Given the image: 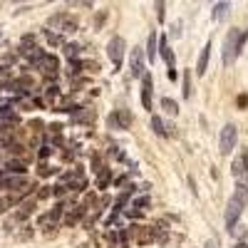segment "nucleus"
<instances>
[{
    "mask_svg": "<svg viewBox=\"0 0 248 248\" xmlns=\"http://www.w3.org/2000/svg\"><path fill=\"white\" fill-rule=\"evenodd\" d=\"M154 57H156V37L149 35V40H147V60H154Z\"/></svg>",
    "mask_w": 248,
    "mask_h": 248,
    "instance_id": "6ab92c4d",
    "label": "nucleus"
},
{
    "mask_svg": "<svg viewBox=\"0 0 248 248\" xmlns=\"http://www.w3.org/2000/svg\"><path fill=\"white\" fill-rule=\"evenodd\" d=\"M77 50H79L77 45H67V47H65V52H67V57H72V60L77 57Z\"/></svg>",
    "mask_w": 248,
    "mask_h": 248,
    "instance_id": "393cba45",
    "label": "nucleus"
},
{
    "mask_svg": "<svg viewBox=\"0 0 248 248\" xmlns=\"http://www.w3.org/2000/svg\"><path fill=\"white\" fill-rule=\"evenodd\" d=\"M47 28L50 30H60V32H77L79 23H77V17L67 15V13H57L47 20Z\"/></svg>",
    "mask_w": 248,
    "mask_h": 248,
    "instance_id": "f03ea898",
    "label": "nucleus"
},
{
    "mask_svg": "<svg viewBox=\"0 0 248 248\" xmlns=\"http://www.w3.org/2000/svg\"><path fill=\"white\" fill-rule=\"evenodd\" d=\"M233 199H238L243 206L248 203V179H238V184H236V194H233Z\"/></svg>",
    "mask_w": 248,
    "mask_h": 248,
    "instance_id": "ddd939ff",
    "label": "nucleus"
},
{
    "mask_svg": "<svg viewBox=\"0 0 248 248\" xmlns=\"http://www.w3.org/2000/svg\"><path fill=\"white\" fill-rule=\"evenodd\" d=\"M184 97H191V75H189V70H184Z\"/></svg>",
    "mask_w": 248,
    "mask_h": 248,
    "instance_id": "aec40b11",
    "label": "nucleus"
},
{
    "mask_svg": "<svg viewBox=\"0 0 248 248\" xmlns=\"http://www.w3.org/2000/svg\"><path fill=\"white\" fill-rule=\"evenodd\" d=\"M32 67H37V70H43L47 77H57V72H60V60L55 57V55H43Z\"/></svg>",
    "mask_w": 248,
    "mask_h": 248,
    "instance_id": "423d86ee",
    "label": "nucleus"
},
{
    "mask_svg": "<svg viewBox=\"0 0 248 248\" xmlns=\"http://www.w3.org/2000/svg\"><path fill=\"white\" fill-rule=\"evenodd\" d=\"M164 15H167V5H164V0H156V20L164 23Z\"/></svg>",
    "mask_w": 248,
    "mask_h": 248,
    "instance_id": "412c9836",
    "label": "nucleus"
},
{
    "mask_svg": "<svg viewBox=\"0 0 248 248\" xmlns=\"http://www.w3.org/2000/svg\"><path fill=\"white\" fill-rule=\"evenodd\" d=\"M107 181H109V174H107V171H102V174H99V186H102V189L107 186Z\"/></svg>",
    "mask_w": 248,
    "mask_h": 248,
    "instance_id": "a878e982",
    "label": "nucleus"
},
{
    "mask_svg": "<svg viewBox=\"0 0 248 248\" xmlns=\"http://www.w3.org/2000/svg\"><path fill=\"white\" fill-rule=\"evenodd\" d=\"M238 141V127L236 124H226L221 129V137H218V147H221V154H231L233 147Z\"/></svg>",
    "mask_w": 248,
    "mask_h": 248,
    "instance_id": "7ed1b4c3",
    "label": "nucleus"
},
{
    "mask_svg": "<svg viewBox=\"0 0 248 248\" xmlns=\"http://www.w3.org/2000/svg\"><path fill=\"white\" fill-rule=\"evenodd\" d=\"M107 55H109V60L114 62V65H119L122 57H124V40H122V37H112V40H109Z\"/></svg>",
    "mask_w": 248,
    "mask_h": 248,
    "instance_id": "1a4fd4ad",
    "label": "nucleus"
},
{
    "mask_svg": "<svg viewBox=\"0 0 248 248\" xmlns=\"http://www.w3.org/2000/svg\"><path fill=\"white\" fill-rule=\"evenodd\" d=\"M159 52H161L164 62H167L169 79H176V77H179V75H176V57H174V52H171V47H169V43H167V35H161V40H159Z\"/></svg>",
    "mask_w": 248,
    "mask_h": 248,
    "instance_id": "20e7f679",
    "label": "nucleus"
},
{
    "mask_svg": "<svg viewBox=\"0 0 248 248\" xmlns=\"http://www.w3.org/2000/svg\"><path fill=\"white\" fill-rule=\"evenodd\" d=\"M246 40H248V30H236V28L229 30V35H226V40H223V65L226 67H231L236 62Z\"/></svg>",
    "mask_w": 248,
    "mask_h": 248,
    "instance_id": "f257e3e1",
    "label": "nucleus"
},
{
    "mask_svg": "<svg viewBox=\"0 0 248 248\" xmlns=\"http://www.w3.org/2000/svg\"><path fill=\"white\" fill-rule=\"evenodd\" d=\"M37 171L43 174V176H50V174H52L55 169H52V167H47V164H40V169H37Z\"/></svg>",
    "mask_w": 248,
    "mask_h": 248,
    "instance_id": "b1692460",
    "label": "nucleus"
},
{
    "mask_svg": "<svg viewBox=\"0 0 248 248\" xmlns=\"http://www.w3.org/2000/svg\"><path fill=\"white\" fill-rule=\"evenodd\" d=\"M13 201H15V199H0V214H3V211H8L10 206H13Z\"/></svg>",
    "mask_w": 248,
    "mask_h": 248,
    "instance_id": "5701e85b",
    "label": "nucleus"
},
{
    "mask_svg": "<svg viewBox=\"0 0 248 248\" xmlns=\"http://www.w3.org/2000/svg\"><path fill=\"white\" fill-rule=\"evenodd\" d=\"M161 109L167 112L169 117H176V114H179V105H176L171 97H161Z\"/></svg>",
    "mask_w": 248,
    "mask_h": 248,
    "instance_id": "4468645a",
    "label": "nucleus"
},
{
    "mask_svg": "<svg viewBox=\"0 0 248 248\" xmlns=\"http://www.w3.org/2000/svg\"><path fill=\"white\" fill-rule=\"evenodd\" d=\"M238 248H248V246H246V243H241V246H238Z\"/></svg>",
    "mask_w": 248,
    "mask_h": 248,
    "instance_id": "cd10ccee",
    "label": "nucleus"
},
{
    "mask_svg": "<svg viewBox=\"0 0 248 248\" xmlns=\"http://www.w3.org/2000/svg\"><path fill=\"white\" fill-rule=\"evenodd\" d=\"M209 55H211V43H206L203 45V50H201V55H199V65H196V72L203 77V72L209 70Z\"/></svg>",
    "mask_w": 248,
    "mask_h": 248,
    "instance_id": "9b49d317",
    "label": "nucleus"
},
{
    "mask_svg": "<svg viewBox=\"0 0 248 248\" xmlns=\"http://www.w3.org/2000/svg\"><path fill=\"white\" fill-rule=\"evenodd\" d=\"M129 65H132V75L134 77H144V50L141 47H132Z\"/></svg>",
    "mask_w": 248,
    "mask_h": 248,
    "instance_id": "6e6552de",
    "label": "nucleus"
},
{
    "mask_svg": "<svg viewBox=\"0 0 248 248\" xmlns=\"http://www.w3.org/2000/svg\"><path fill=\"white\" fill-rule=\"evenodd\" d=\"M236 174H248V149H243V154L238 156V161H236V169H233Z\"/></svg>",
    "mask_w": 248,
    "mask_h": 248,
    "instance_id": "f3484780",
    "label": "nucleus"
},
{
    "mask_svg": "<svg viewBox=\"0 0 248 248\" xmlns=\"http://www.w3.org/2000/svg\"><path fill=\"white\" fill-rule=\"evenodd\" d=\"M229 10H231L229 3H218L214 8V20H218V23H221V20H226V17H229Z\"/></svg>",
    "mask_w": 248,
    "mask_h": 248,
    "instance_id": "dca6fc26",
    "label": "nucleus"
},
{
    "mask_svg": "<svg viewBox=\"0 0 248 248\" xmlns=\"http://www.w3.org/2000/svg\"><path fill=\"white\" fill-rule=\"evenodd\" d=\"M45 37H47V43H50V45H62V43H65V37L57 35V32H52L50 28L45 30Z\"/></svg>",
    "mask_w": 248,
    "mask_h": 248,
    "instance_id": "a211bd4d",
    "label": "nucleus"
},
{
    "mask_svg": "<svg viewBox=\"0 0 248 248\" xmlns=\"http://www.w3.org/2000/svg\"><path fill=\"white\" fill-rule=\"evenodd\" d=\"M109 124H112L114 129H127L129 124H132V114L124 112V109H117V112L109 117Z\"/></svg>",
    "mask_w": 248,
    "mask_h": 248,
    "instance_id": "9d476101",
    "label": "nucleus"
},
{
    "mask_svg": "<svg viewBox=\"0 0 248 248\" xmlns=\"http://www.w3.org/2000/svg\"><path fill=\"white\" fill-rule=\"evenodd\" d=\"M203 248H218V246H216V241H206V246H203Z\"/></svg>",
    "mask_w": 248,
    "mask_h": 248,
    "instance_id": "bb28decb",
    "label": "nucleus"
},
{
    "mask_svg": "<svg viewBox=\"0 0 248 248\" xmlns=\"http://www.w3.org/2000/svg\"><path fill=\"white\" fill-rule=\"evenodd\" d=\"M152 129H154L159 137H167V134H169V127L164 124V119H161V117H152Z\"/></svg>",
    "mask_w": 248,
    "mask_h": 248,
    "instance_id": "2eb2a0df",
    "label": "nucleus"
},
{
    "mask_svg": "<svg viewBox=\"0 0 248 248\" xmlns=\"http://www.w3.org/2000/svg\"><path fill=\"white\" fill-rule=\"evenodd\" d=\"M3 169L10 174H25V161L23 159H8V161H3Z\"/></svg>",
    "mask_w": 248,
    "mask_h": 248,
    "instance_id": "f8f14e48",
    "label": "nucleus"
},
{
    "mask_svg": "<svg viewBox=\"0 0 248 248\" xmlns=\"http://www.w3.org/2000/svg\"><path fill=\"white\" fill-rule=\"evenodd\" d=\"M147 206H149V199L144 196V199H137V201L132 203V209H137V211H139V209H147Z\"/></svg>",
    "mask_w": 248,
    "mask_h": 248,
    "instance_id": "4be33fe9",
    "label": "nucleus"
},
{
    "mask_svg": "<svg viewBox=\"0 0 248 248\" xmlns=\"http://www.w3.org/2000/svg\"><path fill=\"white\" fill-rule=\"evenodd\" d=\"M152 94H154V79L149 72H144L141 77V105L147 112H152Z\"/></svg>",
    "mask_w": 248,
    "mask_h": 248,
    "instance_id": "0eeeda50",
    "label": "nucleus"
},
{
    "mask_svg": "<svg viewBox=\"0 0 248 248\" xmlns=\"http://www.w3.org/2000/svg\"><path fill=\"white\" fill-rule=\"evenodd\" d=\"M241 211H243V203L238 199H231L229 203H226V229H229V231L236 229V223L241 218Z\"/></svg>",
    "mask_w": 248,
    "mask_h": 248,
    "instance_id": "39448f33",
    "label": "nucleus"
}]
</instances>
